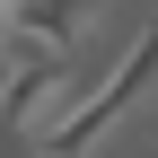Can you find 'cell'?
Here are the masks:
<instances>
[{
    "mask_svg": "<svg viewBox=\"0 0 158 158\" xmlns=\"http://www.w3.org/2000/svg\"><path fill=\"white\" fill-rule=\"evenodd\" d=\"M149 62H158V35L141 27L123 62H114L106 79H97V88H79V97H70V114L44 132V149H53V158H88V149L106 141L114 123H123V106H141V97H149Z\"/></svg>",
    "mask_w": 158,
    "mask_h": 158,
    "instance_id": "obj_1",
    "label": "cell"
},
{
    "mask_svg": "<svg viewBox=\"0 0 158 158\" xmlns=\"http://www.w3.org/2000/svg\"><path fill=\"white\" fill-rule=\"evenodd\" d=\"M106 0H9L0 18V53H70L79 35L97 27Z\"/></svg>",
    "mask_w": 158,
    "mask_h": 158,
    "instance_id": "obj_2",
    "label": "cell"
},
{
    "mask_svg": "<svg viewBox=\"0 0 158 158\" xmlns=\"http://www.w3.org/2000/svg\"><path fill=\"white\" fill-rule=\"evenodd\" d=\"M0 158H18V141H0Z\"/></svg>",
    "mask_w": 158,
    "mask_h": 158,
    "instance_id": "obj_3",
    "label": "cell"
}]
</instances>
